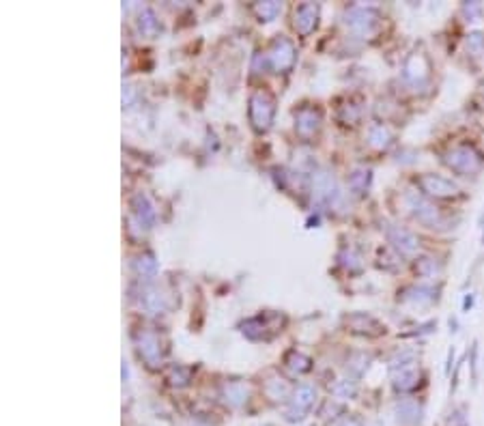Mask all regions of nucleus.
<instances>
[{"instance_id":"cd10ccee","label":"nucleus","mask_w":484,"mask_h":426,"mask_svg":"<svg viewBox=\"0 0 484 426\" xmlns=\"http://www.w3.org/2000/svg\"><path fill=\"white\" fill-rule=\"evenodd\" d=\"M467 416H465V409H456L454 413H450L448 418V426H467Z\"/></svg>"},{"instance_id":"b1692460","label":"nucleus","mask_w":484,"mask_h":426,"mask_svg":"<svg viewBox=\"0 0 484 426\" xmlns=\"http://www.w3.org/2000/svg\"><path fill=\"white\" fill-rule=\"evenodd\" d=\"M144 306L149 308V310H153V312H160L162 308H164V302H162V295L160 293H149L146 295V299H144Z\"/></svg>"},{"instance_id":"5701e85b","label":"nucleus","mask_w":484,"mask_h":426,"mask_svg":"<svg viewBox=\"0 0 484 426\" xmlns=\"http://www.w3.org/2000/svg\"><path fill=\"white\" fill-rule=\"evenodd\" d=\"M136 200L140 203V207L136 209V211H138V215H140V220H142V222H146V224H151V222H153V209L149 207L146 198H144V196H136Z\"/></svg>"},{"instance_id":"4be33fe9","label":"nucleus","mask_w":484,"mask_h":426,"mask_svg":"<svg viewBox=\"0 0 484 426\" xmlns=\"http://www.w3.org/2000/svg\"><path fill=\"white\" fill-rule=\"evenodd\" d=\"M158 29H160V24H158V20H156V15H153L149 9L140 15V31L142 33H146V35H156L158 33Z\"/></svg>"},{"instance_id":"bb28decb","label":"nucleus","mask_w":484,"mask_h":426,"mask_svg":"<svg viewBox=\"0 0 484 426\" xmlns=\"http://www.w3.org/2000/svg\"><path fill=\"white\" fill-rule=\"evenodd\" d=\"M257 13H259L263 20H271V17H275V13H278V5H275V3H263V5H257Z\"/></svg>"},{"instance_id":"a211bd4d","label":"nucleus","mask_w":484,"mask_h":426,"mask_svg":"<svg viewBox=\"0 0 484 426\" xmlns=\"http://www.w3.org/2000/svg\"><path fill=\"white\" fill-rule=\"evenodd\" d=\"M404 302H414V304H428L435 299V291L426 289V287H411L409 291L404 293Z\"/></svg>"},{"instance_id":"6ab92c4d","label":"nucleus","mask_w":484,"mask_h":426,"mask_svg":"<svg viewBox=\"0 0 484 426\" xmlns=\"http://www.w3.org/2000/svg\"><path fill=\"white\" fill-rule=\"evenodd\" d=\"M368 140H370V144L375 149H388L390 142H392V134H390V130L386 128V125H375V128L370 130Z\"/></svg>"},{"instance_id":"ddd939ff","label":"nucleus","mask_w":484,"mask_h":426,"mask_svg":"<svg viewBox=\"0 0 484 426\" xmlns=\"http://www.w3.org/2000/svg\"><path fill=\"white\" fill-rule=\"evenodd\" d=\"M317 17H319V9L317 5H301L295 13V29L299 35H308L312 33V29L317 26Z\"/></svg>"},{"instance_id":"423d86ee","label":"nucleus","mask_w":484,"mask_h":426,"mask_svg":"<svg viewBox=\"0 0 484 426\" xmlns=\"http://www.w3.org/2000/svg\"><path fill=\"white\" fill-rule=\"evenodd\" d=\"M347 24L360 35H370L377 26H379V13L372 9H351L347 13Z\"/></svg>"},{"instance_id":"f3484780","label":"nucleus","mask_w":484,"mask_h":426,"mask_svg":"<svg viewBox=\"0 0 484 426\" xmlns=\"http://www.w3.org/2000/svg\"><path fill=\"white\" fill-rule=\"evenodd\" d=\"M224 398H226L228 405L239 407V405H243L245 400H248V390L241 383H231V386L224 388Z\"/></svg>"},{"instance_id":"9b49d317","label":"nucleus","mask_w":484,"mask_h":426,"mask_svg":"<svg viewBox=\"0 0 484 426\" xmlns=\"http://www.w3.org/2000/svg\"><path fill=\"white\" fill-rule=\"evenodd\" d=\"M347 325H349L353 332L366 334V336H379V334L386 332L384 325H381L377 319L368 317V314H353V317L347 319Z\"/></svg>"},{"instance_id":"20e7f679","label":"nucleus","mask_w":484,"mask_h":426,"mask_svg":"<svg viewBox=\"0 0 484 426\" xmlns=\"http://www.w3.org/2000/svg\"><path fill=\"white\" fill-rule=\"evenodd\" d=\"M418 183H420L424 194L435 196V198H456V196H461L458 185L452 183L446 177H439V174H422Z\"/></svg>"},{"instance_id":"7c9ffc66","label":"nucleus","mask_w":484,"mask_h":426,"mask_svg":"<svg viewBox=\"0 0 484 426\" xmlns=\"http://www.w3.org/2000/svg\"><path fill=\"white\" fill-rule=\"evenodd\" d=\"M482 45H484V39H482L480 33L469 35V39H467V47H469V50H482Z\"/></svg>"},{"instance_id":"393cba45","label":"nucleus","mask_w":484,"mask_h":426,"mask_svg":"<svg viewBox=\"0 0 484 426\" xmlns=\"http://www.w3.org/2000/svg\"><path fill=\"white\" fill-rule=\"evenodd\" d=\"M190 381V370L186 368H172V374H170V383L172 386H186Z\"/></svg>"},{"instance_id":"39448f33","label":"nucleus","mask_w":484,"mask_h":426,"mask_svg":"<svg viewBox=\"0 0 484 426\" xmlns=\"http://www.w3.org/2000/svg\"><path fill=\"white\" fill-rule=\"evenodd\" d=\"M315 398H317V390L312 386H305V383L299 386L293 392V396H291V403H289V409H287V418L291 422L301 420L303 413L315 405Z\"/></svg>"},{"instance_id":"2f4dec72","label":"nucleus","mask_w":484,"mask_h":426,"mask_svg":"<svg viewBox=\"0 0 484 426\" xmlns=\"http://www.w3.org/2000/svg\"><path fill=\"white\" fill-rule=\"evenodd\" d=\"M334 426H362V422H360L358 418H342V420H338Z\"/></svg>"},{"instance_id":"aec40b11","label":"nucleus","mask_w":484,"mask_h":426,"mask_svg":"<svg viewBox=\"0 0 484 426\" xmlns=\"http://www.w3.org/2000/svg\"><path fill=\"white\" fill-rule=\"evenodd\" d=\"M315 188H317V194H319V196H325V198L336 196L334 179L329 177L327 172H319V174H317V177H315Z\"/></svg>"},{"instance_id":"a878e982","label":"nucleus","mask_w":484,"mask_h":426,"mask_svg":"<svg viewBox=\"0 0 484 426\" xmlns=\"http://www.w3.org/2000/svg\"><path fill=\"white\" fill-rule=\"evenodd\" d=\"M355 383H349V381H340L336 388H334V394L340 396V398H353L355 396Z\"/></svg>"},{"instance_id":"c85d7f7f","label":"nucleus","mask_w":484,"mask_h":426,"mask_svg":"<svg viewBox=\"0 0 484 426\" xmlns=\"http://www.w3.org/2000/svg\"><path fill=\"white\" fill-rule=\"evenodd\" d=\"M138 271H140V273H153V271H156V261H153L151 257L140 259V261H138Z\"/></svg>"},{"instance_id":"4468645a","label":"nucleus","mask_w":484,"mask_h":426,"mask_svg":"<svg viewBox=\"0 0 484 426\" xmlns=\"http://www.w3.org/2000/svg\"><path fill=\"white\" fill-rule=\"evenodd\" d=\"M319 121H321V116H319L317 110H312V108L299 110V114H297V132H299L301 136L315 134L317 128H319Z\"/></svg>"},{"instance_id":"2eb2a0df","label":"nucleus","mask_w":484,"mask_h":426,"mask_svg":"<svg viewBox=\"0 0 484 426\" xmlns=\"http://www.w3.org/2000/svg\"><path fill=\"white\" fill-rule=\"evenodd\" d=\"M140 353L142 358L151 364V366H158L160 360V342L156 334H142L140 336Z\"/></svg>"},{"instance_id":"f257e3e1","label":"nucleus","mask_w":484,"mask_h":426,"mask_svg":"<svg viewBox=\"0 0 484 426\" xmlns=\"http://www.w3.org/2000/svg\"><path fill=\"white\" fill-rule=\"evenodd\" d=\"M444 162H446L448 168H452L458 174H465V177L480 172L482 166H484V160H482L480 151H476V149L469 146V144H461V146L450 149V151L446 153V158H444Z\"/></svg>"},{"instance_id":"f8f14e48","label":"nucleus","mask_w":484,"mask_h":426,"mask_svg":"<svg viewBox=\"0 0 484 426\" xmlns=\"http://www.w3.org/2000/svg\"><path fill=\"white\" fill-rule=\"evenodd\" d=\"M422 405L418 400H400L396 405V420L404 426H418L422 422Z\"/></svg>"},{"instance_id":"7ed1b4c3","label":"nucleus","mask_w":484,"mask_h":426,"mask_svg":"<svg viewBox=\"0 0 484 426\" xmlns=\"http://www.w3.org/2000/svg\"><path fill=\"white\" fill-rule=\"evenodd\" d=\"M407 203H409L411 213L416 215L418 222H422L428 229H441L444 227V215L439 213L437 207H432L426 198L416 196V194H407Z\"/></svg>"},{"instance_id":"6e6552de","label":"nucleus","mask_w":484,"mask_h":426,"mask_svg":"<svg viewBox=\"0 0 484 426\" xmlns=\"http://www.w3.org/2000/svg\"><path fill=\"white\" fill-rule=\"evenodd\" d=\"M388 239L398 250V252H402V254H411V252H416V250L420 248L418 237L411 231L402 229V227H390L388 229Z\"/></svg>"},{"instance_id":"1a4fd4ad","label":"nucleus","mask_w":484,"mask_h":426,"mask_svg":"<svg viewBox=\"0 0 484 426\" xmlns=\"http://www.w3.org/2000/svg\"><path fill=\"white\" fill-rule=\"evenodd\" d=\"M420 377H422V374H420L418 366L392 370V386L398 392H414L420 386Z\"/></svg>"},{"instance_id":"c756f323","label":"nucleus","mask_w":484,"mask_h":426,"mask_svg":"<svg viewBox=\"0 0 484 426\" xmlns=\"http://www.w3.org/2000/svg\"><path fill=\"white\" fill-rule=\"evenodd\" d=\"M463 11L467 13V17H469L471 22H474V20H478V17L482 15V7H480L478 3H469V5H465V7H463Z\"/></svg>"},{"instance_id":"dca6fc26","label":"nucleus","mask_w":484,"mask_h":426,"mask_svg":"<svg viewBox=\"0 0 484 426\" xmlns=\"http://www.w3.org/2000/svg\"><path fill=\"white\" fill-rule=\"evenodd\" d=\"M368 183H370V170H368V168L353 170V174L349 177V188H351L355 194H364V192L368 190Z\"/></svg>"},{"instance_id":"f03ea898","label":"nucleus","mask_w":484,"mask_h":426,"mask_svg":"<svg viewBox=\"0 0 484 426\" xmlns=\"http://www.w3.org/2000/svg\"><path fill=\"white\" fill-rule=\"evenodd\" d=\"M273 106H275L273 97L267 91H259V93L252 95V99H250V119H252V125L259 132H265L271 125L273 110H275Z\"/></svg>"},{"instance_id":"412c9836","label":"nucleus","mask_w":484,"mask_h":426,"mask_svg":"<svg viewBox=\"0 0 484 426\" xmlns=\"http://www.w3.org/2000/svg\"><path fill=\"white\" fill-rule=\"evenodd\" d=\"M416 271H418L420 275H424V278H435V275L439 273V265L435 263V259L424 257V259H418Z\"/></svg>"},{"instance_id":"9d476101","label":"nucleus","mask_w":484,"mask_h":426,"mask_svg":"<svg viewBox=\"0 0 484 426\" xmlns=\"http://www.w3.org/2000/svg\"><path fill=\"white\" fill-rule=\"evenodd\" d=\"M428 71H430V65H428L426 56L420 54V52L411 54L409 59H407V63H404V78L409 80V82H414V84L426 80L428 78Z\"/></svg>"},{"instance_id":"0eeeda50","label":"nucleus","mask_w":484,"mask_h":426,"mask_svg":"<svg viewBox=\"0 0 484 426\" xmlns=\"http://www.w3.org/2000/svg\"><path fill=\"white\" fill-rule=\"evenodd\" d=\"M267 61L278 71L289 69L295 63V47H293V43L289 39H275L273 45H271V50H269V54H267Z\"/></svg>"}]
</instances>
